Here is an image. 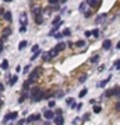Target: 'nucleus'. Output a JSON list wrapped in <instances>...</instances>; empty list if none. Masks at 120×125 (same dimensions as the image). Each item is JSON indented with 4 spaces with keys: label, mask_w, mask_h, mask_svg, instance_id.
Listing matches in <instances>:
<instances>
[{
    "label": "nucleus",
    "mask_w": 120,
    "mask_h": 125,
    "mask_svg": "<svg viewBox=\"0 0 120 125\" xmlns=\"http://www.w3.org/2000/svg\"><path fill=\"white\" fill-rule=\"evenodd\" d=\"M40 72H42V67H38V69H34L31 74H29V76H28V79L25 81L28 85H31V83H34L35 81L39 78V75H40Z\"/></svg>",
    "instance_id": "nucleus-1"
},
{
    "label": "nucleus",
    "mask_w": 120,
    "mask_h": 125,
    "mask_svg": "<svg viewBox=\"0 0 120 125\" xmlns=\"http://www.w3.org/2000/svg\"><path fill=\"white\" fill-rule=\"evenodd\" d=\"M85 4L89 6V7H94V8H99L101 4H102V1H101V0H87Z\"/></svg>",
    "instance_id": "nucleus-2"
},
{
    "label": "nucleus",
    "mask_w": 120,
    "mask_h": 125,
    "mask_svg": "<svg viewBox=\"0 0 120 125\" xmlns=\"http://www.w3.org/2000/svg\"><path fill=\"white\" fill-rule=\"evenodd\" d=\"M43 117H45V118L48 119V121H49V119L55 118V113H53L52 110H46L45 113H43Z\"/></svg>",
    "instance_id": "nucleus-3"
},
{
    "label": "nucleus",
    "mask_w": 120,
    "mask_h": 125,
    "mask_svg": "<svg viewBox=\"0 0 120 125\" xmlns=\"http://www.w3.org/2000/svg\"><path fill=\"white\" fill-rule=\"evenodd\" d=\"M18 117V113H10V114H7L6 117H4V121H8V119H16Z\"/></svg>",
    "instance_id": "nucleus-4"
},
{
    "label": "nucleus",
    "mask_w": 120,
    "mask_h": 125,
    "mask_svg": "<svg viewBox=\"0 0 120 125\" xmlns=\"http://www.w3.org/2000/svg\"><path fill=\"white\" fill-rule=\"evenodd\" d=\"M43 95H45V93H43V90H39V92H38V95H36L34 99H32V102H40V100L43 99Z\"/></svg>",
    "instance_id": "nucleus-5"
},
{
    "label": "nucleus",
    "mask_w": 120,
    "mask_h": 125,
    "mask_svg": "<svg viewBox=\"0 0 120 125\" xmlns=\"http://www.w3.org/2000/svg\"><path fill=\"white\" fill-rule=\"evenodd\" d=\"M102 47L105 49V50H109V49L112 47V40H109V39L103 40V45H102Z\"/></svg>",
    "instance_id": "nucleus-6"
},
{
    "label": "nucleus",
    "mask_w": 120,
    "mask_h": 125,
    "mask_svg": "<svg viewBox=\"0 0 120 125\" xmlns=\"http://www.w3.org/2000/svg\"><path fill=\"white\" fill-rule=\"evenodd\" d=\"M66 47H67V46H66V43H63V42H60V43H59V45H57L56 47H55V50H56L57 53H59V51H63L64 49H66Z\"/></svg>",
    "instance_id": "nucleus-7"
},
{
    "label": "nucleus",
    "mask_w": 120,
    "mask_h": 125,
    "mask_svg": "<svg viewBox=\"0 0 120 125\" xmlns=\"http://www.w3.org/2000/svg\"><path fill=\"white\" fill-rule=\"evenodd\" d=\"M39 118H40V115H38V114H36V115H29L28 118H27V122L31 124V122H34V121H38Z\"/></svg>",
    "instance_id": "nucleus-8"
},
{
    "label": "nucleus",
    "mask_w": 120,
    "mask_h": 125,
    "mask_svg": "<svg viewBox=\"0 0 120 125\" xmlns=\"http://www.w3.org/2000/svg\"><path fill=\"white\" fill-rule=\"evenodd\" d=\"M55 121H56V125H63L64 124V118L62 115H55Z\"/></svg>",
    "instance_id": "nucleus-9"
},
{
    "label": "nucleus",
    "mask_w": 120,
    "mask_h": 125,
    "mask_svg": "<svg viewBox=\"0 0 120 125\" xmlns=\"http://www.w3.org/2000/svg\"><path fill=\"white\" fill-rule=\"evenodd\" d=\"M35 22L38 24V25L43 24V15H42V14H39V15H35Z\"/></svg>",
    "instance_id": "nucleus-10"
},
{
    "label": "nucleus",
    "mask_w": 120,
    "mask_h": 125,
    "mask_svg": "<svg viewBox=\"0 0 120 125\" xmlns=\"http://www.w3.org/2000/svg\"><path fill=\"white\" fill-rule=\"evenodd\" d=\"M31 6H32V11H34V14L35 15H39V14H42V8H40V7H35L34 4H31Z\"/></svg>",
    "instance_id": "nucleus-11"
},
{
    "label": "nucleus",
    "mask_w": 120,
    "mask_h": 125,
    "mask_svg": "<svg viewBox=\"0 0 120 125\" xmlns=\"http://www.w3.org/2000/svg\"><path fill=\"white\" fill-rule=\"evenodd\" d=\"M10 35H11V28H10V27H7V28L3 29V36H4V38L10 36Z\"/></svg>",
    "instance_id": "nucleus-12"
},
{
    "label": "nucleus",
    "mask_w": 120,
    "mask_h": 125,
    "mask_svg": "<svg viewBox=\"0 0 120 125\" xmlns=\"http://www.w3.org/2000/svg\"><path fill=\"white\" fill-rule=\"evenodd\" d=\"M20 22H21V25H27V15H25V14H21Z\"/></svg>",
    "instance_id": "nucleus-13"
},
{
    "label": "nucleus",
    "mask_w": 120,
    "mask_h": 125,
    "mask_svg": "<svg viewBox=\"0 0 120 125\" xmlns=\"http://www.w3.org/2000/svg\"><path fill=\"white\" fill-rule=\"evenodd\" d=\"M27 45H28V43H27V40H21V42L18 43V50H23V49H24V47H25Z\"/></svg>",
    "instance_id": "nucleus-14"
},
{
    "label": "nucleus",
    "mask_w": 120,
    "mask_h": 125,
    "mask_svg": "<svg viewBox=\"0 0 120 125\" xmlns=\"http://www.w3.org/2000/svg\"><path fill=\"white\" fill-rule=\"evenodd\" d=\"M0 68H3V69H8V61H7V60H3V62L0 64Z\"/></svg>",
    "instance_id": "nucleus-15"
},
{
    "label": "nucleus",
    "mask_w": 120,
    "mask_h": 125,
    "mask_svg": "<svg viewBox=\"0 0 120 125\" xmlns=\"http://www.w3.org/2000/svg\"><path fill=\"white\" fill-rule=\"evenodd\" d=\"M62 35H63V36H70V35H71V29H70V28H64L63 32H62Z\"/></svg>",
    "instance_id": "nucleus-16"
},
{
    "label": "nucleus",
    "mask_w": 120,
    "mask_h": 125,
    "mask_svg": "<svg viewBox=\"0 0 120 125\" xmlns=\"http://www.w3.org/2000/svg\"><path fill=\"white\" fill-rule=\"evenodd\" d=\"M110 92H112V96H119V86H114L113 89H110Z\"/></svg>",
    "instance_id": "nucleus-17"
},
{
    "label": "nucleus",
    "mask_w": 120,
    "mask_h": 125,
    "mask_svg": "<svg viewBox=\"0 0 120 125\" xmlns=\"http://www.w3.org/2000/svg\"><path fill=\"white\" fill-rule=\"evenodd\" d=\"M27 97H28V93H27V92H24L23 95H21V97H20V99H18V103H23L24 100H25V99H27Z\"/></svg>",
    "instance_id": "nucleus-18"
},
{
    "label": "nucleus",
    "mask_w": 120,
    "mask_h": 125,
    "mask_svg": "<svg viewBox=\"0 0 120 125\" xmlns=\"http://www.w3.org/2000/svg\"><path fill=\"white\" fill-rule=\"evenodd\" d=\"M3 15H4V20H6V21H11V13L10 11H6Z\"/></svg>",
    "instance_id": "nucleus-19"
},
{
    "label": "nucleus",
    "mask_w": 120,
    "mask_h": 125,
    "mask_svg": "<svg viewBox=\"0 0 120 125\" xmlns=\"http://www.w3.org/2000/svg\"><path fill=\"white\" fill-rule=\"evenodd\" d=\"M40 89L39 88H34V89H32V95H31V100H32V99H34L35 96H36V95H38V92H39Z\"/></svg>",
    "instance_id": "nucleus-20"
},
{
    "label": "nucleus",
    "mask_w": 120,
    "mask_h": 125,
    "mask_svg": "<svg viewBox=\"0 0 120 125\" xmlns=\"http://www.w3.org/2000/svg\"><path fill=\"white\" fill-rule=\"evenodd\" d=\"M91 36H94V38H98V36H99V29H92L91 31Z\"/></svg>",
    "instance_id": "nucleus-21"
},
{
    "label": "nucleus",
    "mask_w": 120,
    "mask_h": 125,
    "mask_svg": "<svg viewBox=\"0 0 120 125\" xmlns=\"http://www.w3.org/2000/svg\"><path fill=\"white\" fill-rule=\"evenodd\" d=\"M53 96H55V92H46L45 95H43L45 99H50V97H53Z\"/></svg>",
    "instance_id": "nucleus-22"
},
{
    "label": "nucleus",
    "mask_w": 120,
    "mask_h": 125,
    "mask_svg": "<svg viewBox=\"0 0 120 125\" xmlns=\"http://www.w3.org/2000/svg\"><path fill=\"white\" fill-rule=\"evenodd\" d=\"M110 79H112V76H109L108 79L102 81V82H101V83H99V85H98V86H101V88H103V86H106V83H108V82H109V81H110Z\"/></svg>",
    "instance_id": "nucleus-23"
},
{
    "label": "nucleus",
    "mask_w": 120,
    "mask_h": 125,
    "mask_svg": "<svg viewBox=\"0 0 120 125\" xmlns=\"http://www.w3.org/2000/svg\"><path fill=\"white\" fill-rule=\"evenodd\" d=\"M17 81H18V76H17V75L11 76V79H10V85H14V83H17Z\"/></svg>",
    "instance_id": "nucleus-24"
},
{
    "label": "nucleus",
    "mask_w": 120,
    "mask_h": 125,
    "mask_svg": "<svg viewBox=\"0 0 120 125\" xmlns=\"http://www.w3.org/2000/svg\"><path fill=\"white\" fill-rule=\"evenodd\" d=\"M89 61H91V62H98V61H99V56H98V54H95L94 57H91V58H89Z\"/></svg>",
    "instance_id": "nucleus-25"
},
{
    "label": "nucleus",
    "mask_w": 120,
    "mask_h": 125,
    "mask_svg": "<svg viewBox=\"0 0 120 125\" xmlns=\"http://www.w3.org/2000/svg\"><path fill=\"white\" fill-rule=\"evenodd\" d=\"M78 81H80V83H84V82L87 81V75H85V74H84V75H81L80 78H78Z\"/></svg>",
    "instance_id": "nucleus-26"
},
{
    "label": "nucleus",
    "mask_w": 120,
    "mask_h": 125,
    "mask_svg": "<svg viewBox=\"0 0 120 125\" xmlns=\"http://www.w3.org/2000/svg\"><path fill=\"white\" fill-rule=\"evenodd\" d=\"M75 46H77V47H81V46H85V42H84V40H78V42H75Z\"/></svg>",
    "instance_id": "nucleus-27"
},
{
    "label": "nucleus",
    "mask_w": 120,
    "mask_h": 125,
    "mask_svg": "<svg viewBox=\"0 0 120 125\" xmlns=\"http://www.w3.org/2000/svg\"><path fill=\"white\" fill-rule=\"evenodd\" d=\"M85 6H87L85 3H81V4H80V7H78V8H80L81 13H85Z\"/></svg>",
    "instance_id": "nucleus-28"
},
{
    "label": "nucleus",
    "mask_w": 120,
    "mask_h": 125,
    "mask_svg": "<svg viewBox=\"0 0 120 125\" xmlns=\"http://www.w3.org/2000/svg\"><path fill=\"white\" fill-rule=\"evenodd\" d=\"M87 93H88V89H82V90L80 92V95H78V96H80V97H84Z\"/></svg>",
    "instance_id": "nucleus-29"
},
{
    "label": "nucleus",
    "mask_w": 120,
    "mask_h": 125,
    "mask_svg": "<svg viewBox=\"0 0 120 125\" xmlns=\"http://www.w3.org/2000/svg\"><path fill=\"white\" fill-rule=\"evenodd\" d=\"M53 36H55V38H56L57 40H59V39H62V38H63V35H62V32H56V34L53 35Z\"/></svg>",
    "instance_id": "nucleus-30"
},
{
    "label": "nucleus",
    "mask_w": 120,
    "mask_h": 125,
    "mask_svg": "<svg viewBox=\"0 0 120 125\" xmlns=\"http://www.w3.org/2000/svg\"><path fill=\"white\" fill-rule=\"evenodd\" d=\"M39 54H40V50H36V51L34 53V56L31 57V60H35V58H36V57L39 56Z\"/></svg>",
    "instance_id": "nucleus-31"
},
{
    "label": "nucleus",
    "mask_w": 120,
    "mask_h": 125,
    "mask_svg": "<svg viewBox=\"0 0 120 125\" xmlns=\"http://www.w3.org/2000/svg\"><path fill=\"white\" fill-rule=\"evenodd\" d=\"M101 110H102L101 106H95V107H94V113H101Z\"/></svg>",
    "instance_id": "nucleus-32"
},
{
    "label": "nucleus",
    "mask_w": 120,
    "mask_h": 125,
    "mask_svg": "<svg viewBox=\"0 0 120 125\" xmlns=\"http://www.w3.org/2000/svg\"><path fill=\"white\" fill-rule=\"evenodd\" d=\"M29 68H31V65H25V68L23 69V72H24V74H28V72H29Z\"/></svg>",
    "instance_id": "nucleus-33"
},
{
    "label": "nucleus",
    "mask_w": 120,
    "mask_h": 125,
    "mask_svg": "<svg viewBox=\"0 0 120 125\" xmlns=\"http://www.w3.org/2000/svg\"><path fill=\"white\" fill-rule=\"evenodd\" d=\"M66 103H67L69 106H71V103H74V99H73V97H69V99L66 100Z\"/></svg>",
    "instance_id": "nucleus-34"
},
{
    "label": "nucleus",
    "mask_w": 120,
    "mask_h": 125,
    "mask_svg": "<svg viewBox=\"0 0 120 125\" xmlns=\"http://www.w3.org/2000/svg\"><path fill=\"white\" fill-rule=\"evenodd\" d=\"M57 22H60V17H56L53 21H52V24H53V25H57Z\"/></svg>",
    "instance_id": "nucleus-35"
},
{
    "label": "nucleus",
    "mask_w": 120,
    "mask_h": 125,
    "mask_svg": "<svg viewBox=\"0 0 120 125\" xmlns=\"http://www.w3.org/2000/svg\"><path fill=\"white\" fill-rule=\"evenodd\" d=\"M25 31H27V25H21V27H20V32L23 34V32H25Z\"/></svg>",
    "instance_id": "nucleus-36"
},
{
    "label": "nucleus",
    "mask_w": 120,
    "mask_h": 125,
    "mask_svg": "<svg viewBox=\"0 0 120 125\" xmlns=\"http://www.w3.org/2000/svg\"><path fill=\"white\" fill-rule=\"evenodd\" d=\"M103 17H105V14H101V15H99V17L96 18V24L101 22V20H103Z\"/></svg>",
    "instance_id": "nucleus-37"
},
{
    "label": "nucleus",
    "mask_w": 120,
    "mask_h": 125,
    "mask_svg": "<svg viewBox=\"0 0 120 125\" xmlns=\"http://www.w3.org/2000/svg\"><path fill=\"white\" fill-rule=\"evenodd\" d=\"M55 96H57V97H63V96H64V92H57V93H55Z\"/></svg>",
    "instance_id": "nucleus-38"
},
{
    "label": "nucleus",
    "mask_w": 120,
    "mask_h": 125,
    "mask_svg": "<svg viewBox=\"0 0 120 125\" xmlns=\"http://www.w3.org/2000/svg\"><path fill=\"white\" fill-rule=\"evenodd\" d=\"M113 67H114V69H119V60H116V61H114Z\"/></svg>",
    "instance_id": "nucleus-39"
},
{
    "label": "nucleus",
    "mask_w": 120,
    "mask_h": 125,
    "mask_svg": "<svg viewBox=\"0 0 120 125\" xmlns=\"http://www.w3.org/2000/svg\"><path fill=\"white\" fill-rule=\"evenodd\" d=\"M28 88H29V85L27 83V82H24V85H23V89L24 90H28Z\"/></svg>",
    "instance_id": "nucleus-40"
},
{
    "label": "nucleus",
    "mask_w": 120,
    "mask_h": 125,
    "mask_svg": "<svg viewBox=\"0 0 120 125\" xmlns=\"http://www.w3.org/2000/svg\"><path fill=\"white\" fill-rule=\"evenodd\" d=\"M105 96H106V97H110V96H112V92H110V89L105 92Z\"/></svg>",
    "instance_id": "nucleus-41"
},
{
    "label": "nucleus",
    "mask_w": 120,
    "mask_h": 125,
    "mask_svg": "<svg viewBox=\"0 0 120 125\" xmlns=\"http://www.w3.org/2000/svg\"><path fill=\"white\" fill-rule=\"evenodd\" d=\"M62 113H63V111H62V108H57L56 113H55V115H56V114H57V115H62Z\"/></svg>",
    "instance_id": "nucleus-42"
},
{
    "label": "nucleus",
    "mask_w": 120,
    "mask_h": 125,
    "mask_svg": "<svg viewBox=\"0 0 120 125\" xmlns=\"http://www.w3.org/2000/svg\"><path fill=\"white\" fill-rule=\"evenodd\" d=\"M84 15H85L87 18H88V17H91V11H89V10H87V11L84 13Z\"/></svg>",
    "instance_id": "nucleus-43"
},
{
    "label": "nucleus",
    "mask_w": 120,
    "mask_h": 125,
    "mask_svg": "<svg viewBox=\"0 0 120 125\" xmlns=\"http://www.w3.org/2000/svg\"><path fill=\"white\" fill-rule=\"evenodd\" d=\"M57 1H59V0H49V4H52V6H55V4H56Z\"/></svg>",
    "instance_id": "nucleus-44"
},
{
    "label": "nucleus",
    "mask_w": 120,
    "mask_h": 125,
    "mask_svg": "<svg viewBox=\"0 0 120 125\" xmlns=\"http://www.w3.org/2000/svg\"><path fill=\"white\" fill-rule=\"evenodd\" d=\"M36 50H39V46H38V45H35L34 47H32V51H34V53H35Z\"/></svg>",
    "instance_id": "nucleus-45"
},
{
    "label": "nucleus",
    "mask_w": 120,
    "mask_h": 125,
    "mask_svg": "<svg viewBox=\"0 0 120 125\" xmlns=\"http://www.w3.org/2000/svg\"><path fill=\"white\" fill-rule=\"evenodd\" d=\"M78 121H80V118L77 117V118H74V121H73V124H74V125H77V124H78Z\"/></svg>",
    "instance_id": "nucleus-46"
},
{
    "label": "nucleus",
    "mask_w": 120,
    "mask_h": 125,
    "mask_svg": "<svg viewBox=\"0 0 120 125\" xmlns=\"http://www.w3.org/2000/svg\"><path fill=\"white\" fill-rule=\"evenodd\" d=\"M55 104H56V103H55V102H52V100H50V102H49V107H55Z\"/></svg>",
    "instance_id": "nucleus-47"
},
{
    "label": "nucleus",
    "mask_w": 120,
    "mask_h": 125,
    "mask_svg": "<svg viewBox=\"0 0 120 125\" xmlns=\"http://www.w3.org/2000/svg\"><path fill=\"white\" fill-rule=\"evenodd\" d=\"M85 36H87V38H89V36H91V31H87V32H85Z\"/></svg>",
    "instance_id": "nucleus-48"
},
{
    "label": "nucleus",
    "mask_w": 120,
    "mask_h": 125,
    "mask_svg": "<svg viewBox=\"0 0 120 125\" xmlns=\"http://www.w3.org/2000/svg\"><path fill=\"white\" fill-rule=\"evenodd\" d=\"M119 108H120V103L117 102V103H116V110H117V111H119Z\"/></svg>",
    "instance_id": "nucleus-49"
},
{
    "label": "nucleus",
    "mask_w": 120,
    "mask_h": 125,
    "mask_svg": "<svg viewBox=\"0 0 120 125\" xmlns=\"http://www.w3.org/2000/svg\"><path fill=\"white\" fill-rule=\"evenodd\" d=\"M24 122H25V119H20V121H18V124H20V125H23Z\"/></svg>",
    "instance_id": "nucleus-50"
},
{
    "label": "nucleus",
    "mask_w": 120,
    "mask_h": 125,
    "mask_svg": "<svg viewBox=\"0 0 120 125\" xmlns=\"http://www.w3.org/2000/svg\"><path fill=\"white\" fill-rule=\"evenodd\" d=\"M66 46H70V47H73V46H74V43H71V42H69V43H67Z\"/></svg>",
    "instance_id": "nucleus-51"
},
{
    "label": "nucleus",
    "mask_w": 120,
    "mask_h": 125,
    "mask_svg": "<svg viewBox=\"0 0 120 125\" xmlns=\"http://www.w3.org/2000/svg\"><path fill=\"white\" fill-rule=\"evenodd\" d=\"M89 103H91V104H95V103H96V100H94V99H91V100H89Z\"/></svg>",
    "instance_id": "nucleus-52"
},
{
    "label": "nucleus",
    "mask_w": 120,
    "mask_h": 125,
    "mask_svg": "<svg viewBox=\"0 0 120 125\" xmlns=\"http://www.w3.org/2000/svg\"><path fill=\"white\" fill-rule=\"evenodd\" d=\"M3 14H4V10H3V8H0V15H3Z\"/></svg>",
    "instance_id": "nucleus-53"
},
{
    "label": "nucleus",
    "mask_w": 120,
    "mask_h": 125,
    "mask_svg": "<svg viewBox=\"0 0 120 125\" xmlns=\"http://www.w3.org/2000/svg\"><path fill=\"white\" fill-rule=\"evenodd\" d=\"M0 106H1V100H0Z\"/></svg>",
    "instance_id": "nucleus-54"
},
{
    "label": "nucleus",
    "mask_w": 120,
    "mask_h": 125,
    "mask_svg": "<svg viewBox=\"0 0 120 125\" xmlns=\"http://www.w3.org/2000/svg\"><path fill=\"white\" fill-rule=\"evenodd\" d=\"M1 51H3V50H0V53H1Z\"/></svg>",
    "instance_id": "nucleus-55"
}]
</instances>
